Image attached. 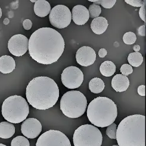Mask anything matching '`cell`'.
<instances>
[{"instance_id":"obj_10","label":"cell","mask_w":146,"mask_h":146,"mask_svg":"<svg viewBox=\"0 0 146 146\" xmlns=\"http://www.w3.org/2000/svg\"><path fill=\"white\" fill-rule=\"evenodd\" d=\"M63 84L68 89L78 88L84 81V74L81 69L71 66L66 68L61 74Z\"/></svg>"},{"instance_id":"obj_5","label":"cell","mask_w":146,"mask_h":146,"mask_svg":"<svg viewBox=\"0 0 146 146\" xmlns=\"http://www.w3.org/2000/svg\"><path fill=\"white\" fill-rule=\"evenodd\" d=\"M2 115L11 123H20L25 121L29 113V107L21 96L13 95L5 99L2 105Z\"/></svg>"},{"instance_id":"obj_14","label":"cell","mask_w":146,"mask_h":146,"mask_svg":"<svg viewBox=\"0 0 146 146\" xmlns=\"http://www.w3.org/2000/svg\"><path fill=\"white\" fill-rule=\"evenodd\" d=\"M72 19L78 25H83L88 22L90 19L88 10L82 5H75L72 11Z\"/></svg>"},{"instance_id":"obj_22","label":"cell","mask_w":146,"mask_h":146,"mask_svg":"<svg viewBox=\"0 0 146 146\" xmlns=\"http://www.w3.org/2000/svg\"><path fill=\"white\" fill-rule=\"evenodd\" d=\"M128 61L131 67H138L143 62V56L139 52L131 53L128 55Z\"/></svg>"},{"instance_id":"obj_23","label":"cell","mask_w":146,"mask_h":146,"mask_svg":"<svg viewBox=\"0 0 146 146\" xmlns=\"http://www.w3.org/2000/svg\"><path fill=\"white\" fill-rule=\"evenodd\" d=\"M11 146H30V143L27 138L23 136H17L13 139Z\"/></svg>"},{"instance_id":"obj_9","label":"cell","mask_w":146,"mask_h":146,"mask_svg":"<svg viewBox=\"0 0 146 146\" xmlns=\"http://www.w3.org/2000/svg\"><path fill=\"white\" fill-rule=\"evenodd\" d=\"M36 146H71L68 137L62 132L49 130L38 139Z\"/></svg>"},{"instance_id":"obj_3","label":"cell","mask_w":146,"mask_h":146,"mask_svg":"<svg viewBox=\"0 0 146 146\" xmlns=\"http://www.w3.org/2000/svg\"><path fill=\"white\" fill-rule=\"evenodd\" d=\"M116 139L119 146H145V117L131 115L117 127Z\"/></svg>"},{"instance_id":"obj_11","label":"cell","mask_w":146,"mask_h":146,"mask_svg":"<svg viewBox=\"0 0 146 146\" xmlns=\"http://www.w3.org/2000/svg\"><path fill=\"white\" fill-rule=\"evenodd\" d=\"M28 38L22 34L12 36L8 42V49L15 56H22L28 50Z\"/></svg>"},{"instance_id":"obj_30","label":"cell","mask_w":146,"mask_h":146,"mask_svg":"<svg viewBox=\"0 0 146 146\" xmlns=\"http://www.w3.org/2000/svg\"><path fill=\"white\" fill-rule=\"evenodd\" d=\"M139 16L145 23L146 22V4L142 6L139 10Z\"/></svg>"},{"instance_id":"obj_36","label":"cell","mask_w":146,"mask_h":146,"mask_svg":"<svg viewBox=\"0 0 146 146\" xmlns=\"http://www.w3.org/2000/svg\"><path fill=\"white\" fill-rule=\"evenodd\" d=\"M9 23V19L6 18V19H5L4 20V23L5 25H8Z\"/></svg>"},{"instance_id":"obj_8","label":"cell","mask_w":146,"mask_h":146,"mask_svg":"<svg viewBox=\"0 0 146 146\" xmlns=\"http://www.w3.org/2000/svg\"><path fill=\"white\" fill-rule=\"evenodd\" d=\"M51 25L58 29L65 28L68 26L72 21V13L67 6L57 5L53 7L49 15Z\"/></svg>"},{"instance_id":"obj_12","label":"cell","mask_w":146,"mask_h":146,"mask_svg":"<svg viewBox=\"0 0 146 146\" xmlns=\"http://www.w3.org/2000/svg\"><path fill=\"white\" fill-rule=\"evenodd\" d=\"M42 131V125L38 119L29 118L26 119L21 125V132L24 137L34 139L39 136Z\"/></svg>"},{"instance_id":"obj_15","label":"cell","mask_w":146,"mask_h":146,"mask_svg":"<svg viewBox=\"0 0 146 146\" xmlns=\"http://www.w3.org/2000/svg\"><path fill=\"white\" fill-rule=\"evenodd\" d=\"M129 86V78L122 74H116L112 78L111 87L117 92L127 90Z\"/></svg>"},{"instance_id":"obj_39","label":"cell","mask_w":146,"mask_h":146,"mask_svg":"<svg viewBox=\"0 0 146 146\" xmlns=\"http://www.w3.org/2000/svg\"><path fill=\"white\" fill-rule=\"evenodd\" d=\"M0 146H6V145H4V144H1V143H0Z\"/></svg>"},{"instance_id":"obj_25","label":"cell","mask_w":146,"mask_h":146,"mask_svg":"<svg viewBox=\"0 0 146 146\" xmlns=\"http://www.w3.org/2000/svg\"><path fill=\"white\" fill-rule=\"evenodd\" d=\"M97 5H102L104 9H111L116 3V0H89Z\"/></svg>"},{"instance_id":"obj_40","label":"cell","mask_w":146,"mask_h":146,"mask_svg":"<svg viewBox=\"0 0 146 146\" xmlns=\"http://www.w3.org/2000/svg\"><path fill=\"white\" fill-rule=\"evenodd\" d=\"M112 146H119L118 145H112Z\"/></svg>"},{"instance_id":"obj_32","label":"cell","mask_w":146,"mask_h":146,"mask_svg":"<svg viewBox=\"0 0 146 146\" xmlns=\"http://www.w3.org/2000/svg\"><path fill=\"white\" fill-rule=\"evenodd\" d=\"M138 94L144 96L145 95V85H140L138 86Z\"/></svg>"},{"instance_id":"obj_19","label":"cell","mask_w":146,"mask_h":146,"mask_svg":"<svg viewBox=\"0 0 146 146\" xmlns=\"http://www.w3.org/2000/svg\"><path fill=\"white\" fill-rule=\"evenodd\" d=\"M15 133V127L13 124L9 122L0 123V138L8 139L13 137Z\"/></svg>"},{"instance_id":"obj_33","label":"cell","mask_w":146,"mask_h":146,"mask_svg":"<svg viewBox=\"0 0 146 146\" xmlns=\"http://www.w3.org/2000/svg\"><path fill=\"white\" fill-rule=\"evenodd\" d=\"M138 34L142 37L145 36V25L141 26L140 27L138 28Z\"/></svg>"},{"instance_id":"obj_26","label":"cell","mask_w":146,"mask_h":146,"mask_svg":"<svg viewBox=\"0 0 146 146\" xmlns=\"http://www.w3.org/2000/svg\"><path fill=\"white\" fill-rule=\"evenodd\" d=\"M137 40V36L132 32H126L123 36V41L126 44H133Z\"/></svg>"},{"instance_id":"obj_4","label":"cell","mask_w":146,"mask_h":146,"mask_svg":"<svg viewBox=\"0 0 146 146\" xmlns=\"http://www.w3.org/2000/svg\"><path fill=\"white\" fill-rule=\"evenodd\" d=\"M117 116V106L109 98L98 96L94 99L88 106V120L96 127H109L115 122Z\"/></svg>"},{"instance_id":"obj_18","label":"cell","mask_w":146,"mask_h":146,"mask_svg":"<svg viewBox=\"0 0 146 146\" xmlns=\"http://www.w3.org/2000/svg\"><path fill=\"white\" fill-rule=\"evenodd\" d=\"M34 12L38 17L47 16L51 10L50 3L45 0H38L34 5Z\"/></svg>"},{"instance_id":"obj_16","label":"cell","mask_w":146,"mask_h":146,"mask_svg":"<svg viewBox=\"0 0 146 146\" xmlns=\"http://www.w3.org/2000/svg\"><path fill=\"white\" fill-rule=\"evenodd\" d=\"M109 23L108 20L104 17H97L92 20L91 23V29L94 33L100 35L108 29Z\"/></svg>"},{"instance_id":"obj_6","label":"cell","mask_w":146,"mask_h":146,"mask_svg":"<svg viewBox=\"0 0 146 146\" xmlns=\"http://www.w3.org/2000/svg\"><path fill=\"white\" fill-rule=\"evenodd\" d=\"M87 107V99L78 90L66 92L60 99V110L69 118H78L82 116Z\"/></svg>"},{"instance_id":"obj_1","label":"cell","mask_w":146,"mask_h":146,"mask_svg":"<svg viewBox=\"0 0 146 146\" xmlns=\"http://www.w3.org/2000/svg\"><path fill=\"white\" fill-rule=\"evenodd\" d=\"M62 35L54 29L41 28L32 33L28 44L29 54L34 61L43 65L56 62L64 50Z\"/></svg>"},{"instance_id":"obj_7","label":"cell","mask_w":146,"mask_h":146,"mask_svg":"<svg viewBox=\"0 0 146 146\" xmlns=\"http://www.w3.org/2000/svg\"><path fill=\"white\" fill-rule=\"evenodd\" d=\"M73 141L74 146H101L103 136L101 131L95 126L86 124L75 131Z\"/></svg>"},{"instance_id":"obj_28","label":"cell","mask_w":146,"mask_h":146,"mask_svg":"<svg viewBox=\"0 0 146 146\" xmlns=\"http://www.w3.org/2000/svg\"><path fill=\"white\" fill-rule=\"evenodd\" d=\"M120 71L123 76L127 77L133 72V68H132L130 65L125 64L122 65L120 69Z\"/></svg>"},{"instance_id":"obj_29","label":"cell","mask_w":146,"mask_h":146,"mask_svg":"<svg viewBox=\"0 0 146 146\" xmlns=\"http://www.w3.org/2000/svg\"><path fill=\"white\" fill-rule=\"evenodd\" d=\"M125 1L127 4L135 7H141L142 6L146 4L145 1H141V0H125Z\"/></svg>"},{"instance_id":"obj_13","label":"cell","mask_w":146,"mask_h":146,"mask_svg":"<svg viewBox=\"0 0 146 146\" xmlns=\"http://www.w3.org/2000/svg\"><path fill=\"white\" fill-rule=\"evenodd\" d=\"M76 59L78 64L83 67H88L96 61V52L89 46H82L77 50Z\"/></svg>"},{"instance_id":"obj_24","label":"cell","mask_w":146,"mask_h":146,"mask_svg":"<svg viewBox=\"0 0 146 146\" xmlns=\"http://www.w3.org/2000/svg\"><path fill=\"white\" fill-rule=\"evenodd\" d=\"M88 11L90 14V17L92 18H96L99 17L102 13V9L100 6L96 4H92L90 5Z\"/></svg>"},{"instance_id":"obj_17","label":"cell","mask_w":146,"mask_h":146,"mask_svg":"<svg viewBox=\"0 0 146 146\" xmlns=\"http://www.w3.org/2000/svg\"><path fill=\"white\" fill-rule=\"evenodd\" d=\"M16 68L15 59L10 56L3 55L0 57V72L3 74H9Z\"/></svg>"},{"instance_id":"obj_37","label":"cell","mask_w":146,"mask_h":146,"mask_svg":"<svg viewBox=\"0 0 146 146\" xmlns=\"http://www.w3.org/2000/svg\"><path fill=\"white\" fill-rule=\"evenodd\" d=\"M1 16H2V10L1 7H0V18L1 17Z\"/></svg>"},{"instance_id":"obj_34","label":"cell","mask_w":146,"mask_h":146,"mask_svg":"<svg viewBox=\"0 0 146 146\" xmlns=\"http://www.w3.org/2000/svg\"><path fill=\"white\" fill-rule=\"evenodd\" d=\"M107 50L105 49H100L98 51V56L100 58H104L106 55H107Z\"/></svg>"},{"instance_id":"obj_2","label":"cell","mask_w":146,"mask_h":146,"mask_svg":"<svg viewBox=\"0 0 146 146\" xmlns=\"http://www.w3.org/2000/svg\"><path fill=\"white\" fill-rule=\"evenodd\" d=\"M26 96L33 107L45 110L52 107L59 98L57 84L52 78L39 76L34 78L26 87Z\"/></svg>"},{"instance_id":"obj_27","label":"cell","mask_w":146,"mask_h":146,"mask_svg":"<svg viewBox=\"0 0 146 146\" xmlns=\"http://www.w3.org/2000/svg\"><path fill=\"white\" fill-rule=\"evenodd\" d=\"M117 127L116 124L115 123H113L112 124L109 125V127H108L106 133L109 138H110V139H116Z\"/></svg>"},{"instance_id":"obj_35","label":"cell","mask_w":146,"mask_h":146,"mask_svg":"<svg viewBox=\"0 0 146 146\" xmlns=\"http://www.w3.org/2000/svg\"><path fill=\"white\" fill-rule=\"evenodd\" d=\"M133 49L135 51V52H138L140 50V46L139 45H135L134 46Z\"/></svg>"},{"instance_id":"obj_38","label":"cell","mask_w":146,"mask_h":146,"mask_svg":"<svg viewBox=\"0 0 146 146\" xmlns=\"http://www.w3.org/2000/svg\"><path fill=\"white\" fill-rule=\"evenodd\" d=\"M31 2H32V3H36V0H31Z\"/></svg>"},{"instance_id":"obj_20","label":"cell","mask_w":146,"mask_h":146,"mask_svg":"<svg viewBox=\"0 0 146 146\" xmlns=\"http://www.w3.org/2000/svg\"><path fill=\"white\" fill-rule=\"evenodd\" d=\"M104 88L105 84L104 82L98 77L93 78L89 82V89L93 94H100Z\"/></svg>"},{"instance_id":"obj_21","label":"cell","mask_w":146,"mask_h":146,"mask_svg":"<svg viewBox=\"0 0 146 146\" xmlns=\"http://www.w3.org/2000/svg\"><path fill=\"white\" fill-rule=\"evenodd\" d=\"M100 71L103 76L110 77L116 72V65L111 61H104L100 65Z\"/></svg>"},{"instance_id":"obj_31","label":"cell","mask_w":146,"mask_h":146,"mask_svg":"<svg viewBox=\"0 0 146 146\" xmlns=\"http://www.w3.org/2000/svg\"><path fill=\"white\" fill-rule=\"evenodd\" d=\"M23 26L25 29L30 30L32 28V22L30 19H25L23 22Z\"/></svg>"}]
</instances>
